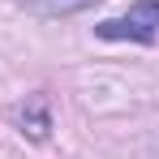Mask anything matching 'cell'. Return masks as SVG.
<instances>
[{
    "instance_id": "1",
    "label": "cell",
    "mask_w": 159,
    "mask_h": 159,
    "mask_svg": "<svg viewBox=\"0 0 159 159\" xmlns=\"http://www.w3.org/2000/svg\"><path fill=\"white\" fill-rule=\"evenodd\" d=\"M99 39H133V43H155L159 39V0H138L129 4V13L107 17L95 26Z\"/></svg>"
},
{
    "instance_id": "2",
    "label": "cell",
    "mask_w": 159,
    "mask_h": 159,
    "mask_svg": "<svg viewBox=\"0 0 159 159\" xmlns=\"http://www.w3.org/2000/svg\"><path fill=\"white\" fill-rule=\"evenodd\" d=\"M17 125H22V133H26L30 142H43V138H48V129H52L48 99H43V95H30L26 103H22V112H17Z\"/></svg>"
},
{
    "instance_id": "3",
    "label": "cell",
    "mask_w": 159,
    "mask_h": 159,
    "mask_svg": "<svg viewBox=\"0 0 159 159\" xmlns=\"http://www.w3.org/2000/svg\"><path fill=\"white\" fill-rule=\"evenodd\" d=\"M30 13H39V17H69V13H82V9H90L95 0H22Z\"/></svg>"
}]
</instances>
